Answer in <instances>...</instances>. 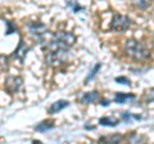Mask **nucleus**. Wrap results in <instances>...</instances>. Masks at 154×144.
<instances>
[{
	"instance_id": "39448f33",
	"label": "nucleus",
	"mask_w": 154,
	"mask_h": 144,
	"mask_svg": "<svg viewBox=\"0 0 154 144\" xmlns=\"http://www.w3.org/2000/svg\"><path fill=\"white\" fill-rule=\"evenodd\" d=\"M22 85V79L21 77H16V76H11L7 80V89L9 93H16L18 92V89Z\"/></svg>"
},
{
	"instance_id": "f8f14e48",
	"label": "nucleus",
	"mask_w": 154,
	"mask_h": 144,
	"mask_svg": "<svg viewBox=\"0 0 154 144\" xmlns=\"http://www.w3.org/2000/svg\"><path fill=\"white\" fill-rule=\"evenodd\" d=\"M100 67H102V63H96V64H95V66L93 67V68L90 70L89 75L86 76V79H85V83H84L85 85H88V84L90 83V81H91V80H93V79L95 77V75H96V74H98V72H99Z\"/></svg>"
},
{
	"instance_id": "4468645a",
	"label": "nucleus",
	"mask_w": 154,
	"mask_h": 144,
	"mask_svg": "<svg viewBox=\"0 0 154 144\" xmlns=\"http://www.w3.org/2000/svg\"><path fill=\"white\" fill-rule=\"evenodd\" d=\"M150 2L152 0H132L134 5L136 8H139V9H143V11L150 5Z\"/></svg>"
},
{
	"instance_id": "f3484780",
	"label": "nucleus",
	"mask_w": 154,
	"mask_h": 144,
	"mask_svg": "<svg viewBox=\"0 0 154 144\" xmlns=\"http://www.w3.org/2000/svg\"><path fill=\"white\" fill-rule=\"evenodd\" d=\"M114 81L117 84H121V85H126V86H131V81H130L127 77H125V76H118V77H116Z\"/></svg>"
},
{
	"instance_id": "dca6fc26",
	"label": "nucleus",
	"mask_w": 154,
	"mask_h": 144,
	"mask_svg": "<svg viewBox=\"0 0 154 144\" xmlns=\"http://www.w3.org/2000/svg\"><path fill=\"white\" fill-rule=\"evenodd\" d=\"M119 140H121V135H119V134H114L112 136L100 138V142H107V143H118Z\"/></svg>"
},
{
	"instance_id": "ddd939ff",
	"label": "nucleus",
	"mask_w": 154,
	"mask_h": 144,
	"mask_svg": "<svg viewBox=\"0 0 154 144\" xmlns=\"http://www.w3.org/2000/svg\"><path fill=\"white\" fill-rule=\"evenodd\" d=\"M121 118L123 120V122H131L132 120H136V121H139V120H141V116L140 114H132V113H130V112H122L121 113Z\"/></svg>"
},
{
	"instance_id": "9b49d317",
	"label": "nucleus",
	"mask_w": 154,
	"mask_h": 144,
	"mask_svg": "<svg viewBox=\"0 0 154 144\" xmlns=\"http://www.w3.org/2000/svg\"><path fill=\"white\" fill-rule=\"evenodd\" d=\"M99 124L102 126H109V127H116L118 125V120L113 117H102L99 120Z\"/></svg>"
},
{
	"instance_id": "4be33fe9",
	"label": "nucleus",
	"mask_w": 154,
	"mask_h": 144,
	"mask_svg": "<svg viewBox=\"0 0 154 144\" xmlns=\"http://www.w3.org/2000/svg\"><path fill=\"white\" fill-rule=\"evenodd\" d=\"M153 41H154V40H153Z\"/></svg>"
},
{
	"instance_id": "f03ea898",
	"label": "nucleus",
	"mask_w": 154,
	"mask_h": 144,
	"mask_svg": "<svg viewBox=\"0 0 154 144\" xmlns=\"http://www.w3.org/2000/svg\"><path fill=\"white\" fill-rule=\"evenodd\" d=\"M123 49L126 52V54L135 62H144L150 58V52L148 50V48L143 42L135 39H128L125 42Z\"/></svg>"
},
{
	"instance_id": "9d476101",
	"label": "nucleus",
	"mask_w": 154,
	"mask_h": 144,
	"mask_svg": "<svg viewBox=\"0 0 154 144\" xmlns=\"http://www.w3.org/2000/svg\"><path fill=\"white\" fill-rule=\"evenodd\" d=\"M28 49H30V48H28L23 41H21L19 42V45H18V48H17V50L14 52V57H16L17 59H19V61H23L26 58Z\"/></svg>"
},
{
	"instance_id": "aec40b11",
	"label": "nucleus",
	"mask_w": 154,
	"mask_h": 144,
	"mask_svg": "<svg viewBox=\"0 0 154 144\" xmlns=\"http://www.w3.org/2000/svg\"><path fill=\"white\" fill-rule=\"evenodd\" d=\"M99 104L103 105V107H108V105L110 104V100H109V99H102V100L99 102Z\"/></svg>"
},
{
	"instance_id": "a211bd4d",
	"label": "nucleus",
	"mask_w": 154,
	"mask_h": 144,
	"mask_svg": "<svg viewBox=\"0 0 154 144\" xmlns=\"http://www.w3.org/2000/svg\"><path fill=\"white\" fill-rule=\"evenodd\" d=\"M7 26H8V31H7V35H11L13 32H17V27H13V23L12 22H7Z\"/></svg>"
},
{
	"instance_id": "7ed1b4c3",
	"label": "nucleus",
	"mask_w": 154,
	"mask_h": 144,
	"mask_svg": "<svg viewBox=\"0 0 154 144\" xmlns=\"http://www.w3.org/2000/svg\"><path fill=\"white\" fill-rule=\"evenodd\" d=\"M131 18L123 14H114L112 18V23H110V30L116 32H123L131 26Z\"/></svg>"
},
{
	"instance_id": "f257e3e1",
	"label": "nucleus",
	"mask_w": 154,
	"mask_h": 144,
	"mask_svg": "<svg viewBox=\"0 0 154 144\" xmlns=\"http://www.w3.org/2000/svg\"><path fill=\"white\" fill-rule=\"evenodd\" d=\"M76 42V36L72 32L58 31L51 35V39L44 45L46 64L57 67L68 59L71 46Z\"/></svg>"
},
{
	"instance_id": "20e7f679",
	"label": "nucleus",
	"mask_w": 154,
	"mask_h": 144,
	"mask_svg": "<svg viewBox=\"0 0 154 144\" xmlns=\"http://www.w3.org/2000/svg\"><path fill=\"white\" fill-rule=\"evenodd\" d=\"M28 31H30V33L32 36H35L36 39L38 40H42V37H44V35L48 32V28L46 26L44 25V23H41V22H36V21H33V22H30L28 23Z\"/></svg>"
},
{
	"instance_id": "1a4fd4ad",
	"label": "nucleus",
	"mask_w": 154,
	"mask_h": 144,
	"mask_svg": "<svg viewBox=\"0 0 154 144\" xmlns=\"http://www.w3.org/2000/svg\"><path fill=\"white\" fill-rule=\"evenodd\" d=\"M54 122L50 121V120H46V121H41V122H38L36 126H35V131L37 133H46V131H49L51 130V129H54Z\"/></svg>"
},
{
	"instance_id": "2eb2a0df",
	"label": "nucleus",
	"mask_w": 154,
	"mask_h": 144,
	"mask_svg": "<svg viewBox=\"0 0 154 144\" xmlns=\"http://www.w3.org/2000/svg\"><path fill=\"white\" fill-rule=\"evenodd\" d=\"M67 7L72 8V11L73 13H80V12H84V8L79 5L77 4V0H69V2H67Z\"/></svg>"
},
{
	"instance_id": "0eeeda50",
	"label": "nucleus",
	"mask_w": 154,
	"mask_h": 144,
	"mask_svg": "<svg viewBox=\"0 0 154 144\" xmlns=\"http://www.w3.org/2000/svg\"><path fill=\"white\" fill-rule=\"evenodd\" d=\"M136 98L135 94H125V93H117L114 94V102L117 104H125L128 102H132Z\"/></svg>"
},
{
	"instance_id": "6e6552de",
	"label": "nucleus",
	"mask_w": 154,
	"mask_h": 144,
	"mask_svg": "<svg viewBox=\"0 0 154 144\" xmlns=\"http://www.w3.org/2000/svg\"><path fill=\"white\" fill-rule=\"evenodd\" d=\"M69 105V102L68 100H58V102L55 103H53L49 109H48V112H49L50 114H54V113H58V112H60L62 109H64L67 108Z\"/></svg>"
},
{
	"instance_id": "6ab92c4d",
	"label": "nucleus",
	"mask_w": 154,
	"mask_h": 144,
	"mask_svg": "<svg viewBox=\"0 0 154 144\" xmlns=\"http://www.w3.org/2000/svg\"><path fill=\"white\" fill-rule=\"evenodd\" d=\"M146 102H148V103L154 102V89H152V90H150V93H149L148 98H146Z\"/></svg>"
},
{
	"instance_id": "412c9836",
	"label": "nucleus",
	"mask_w": 154,
	"mask_h": 144,
	"mask_svg": "<svg viewBox=\"0 0 154 144\" xmlns=\"http://www.w3.org/2000/svg\"><path fill=\"white\" fill-rule=\"evenodd\" d=\"M85 129L86 130H91V129H94V126H91V125H85Z\"/></svg>"
},
{
	"instance_id": "423d86ee",
	"label": "nucleus",
	"mask_w": 154,
	"mask_h": 144,
	"mask_svg": "<svg viewBox=\"0 0 154 144\" xmlns=\"http://www.w3.org/2000/svg\"><path fill=\"white\" fill-rule=\"evenodd\" d=\"M99 99H100L99 92H96V90H93V92L85 93L82 97H81L80 102L82 103V104H91V103H96Z\"/></svg>"
}]
</instances>
